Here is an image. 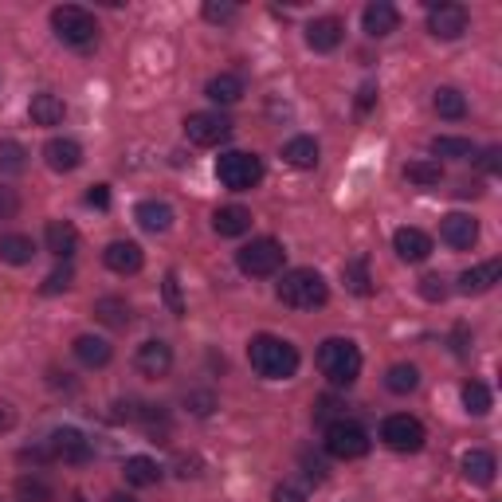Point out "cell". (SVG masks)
I'll list each match as a JSON object with an SVG mask.
<instances>
[{
    "instance_id": "1",
    "label": "cell",
    "mask_w": 502,
    "mask_h": 502,
    "mask_svg": "<svg viewBox=\"0 0 502 502\" xmlns=\"http://www.w3.org/2000/svg\"><path fill=\"white\" fill-rule=\"evenodd\" d=\"M248 361L267 381H291L298 373V349L286 338H275V334H255L248 346Z\"/></svg>"
},
{
    "instance_id": "2",
    "label": "cell",
    "mask_w": 502,
    "mask_h": 502,
    "mask_svg": "<svg viewBox=\"0 0 502 502\" xmlns=\"http://www.w3.org/2000/svg\"><path fill=\"white\" fill-rule=\"evenodd\" d=\"M318 369H322V377L330 384L349 389L361 377V349L349 338H326L318 346Z\"/></svg>"
},
{
    "instance_id": "3",
    "label": "cell",
    "mask_w": 502,
    "mask_h": 502,
    "mask_svg": "<svg viewBox=\"0 0 502 502\" xmlns=\"http://www.w3.org/2000/svg\"><path fill=\"white\" fill-rule=\"evenodd\" d=\"M275 291H279V303H286L291 311H314V306H326V298H330V286L314 267H295V271H286Z\"/></svg>"
},
{
    "instance_id": "4",
    "label": "cell",
    "mask_w": 502,
    "mask_h": 502,
    "mask_svg": "<svg viewBox=\"0 0 502 502\" xmlns=\"http://www.w3.org/2000/svg\"><path fill=\"white\" fill-rule=\"evenodd\" d=\"M51 28H56V36L75 51H91L94 44H99V24H94V16L79 4L51 8Z\"/></svg>"
},
{
    "instance_id": "5",
    "label": "cell",
    "mask_w": 502,
    "mask_h": 502,
    "mask_svg": "<svg viewBox=\"0 0 502 502\" xmlns=\"http://www.w3.org/2000/svg\"><path fill=\"white\" fill-rule=\"evenodd\" d=\"M216 177L224 189L232 192H248L263 181V162L255 154H243V149H232V154L216 157Z\"/></svg>"
},
{
    "instance_id": "6",
    "label": "cell",
    "mask_w": 502,
    "mask_h": 502,
    "mask_svg": "<svg viewBox=\"0 0 502 502\" xmlns=\"http://www.w3.org/2000/svg\"><path fill=\"white\" fill-rule=\"evenodd\" d=\"M283 243L271 240V236H260L251 243H243V248L236 251V263L243 275H251V279H267V275H279L283 267Z\"/></svg>"
},
{
    "instance_id": "7",
    "label": "cell",
    "mask_w": 502,
    "mask_h": 502,
    "mask_svg": "<svg viewBox=\"0 0 502 502\" xmlns=\"http://www.w3.org/2000/svg\"><path fill=\"white\" fill-rule=\"evenodd\" d=\"M326 452L334 459H361L369 452V432L341 416V420L326 424Z\"/></svg>"
},
{
    "instance_id": "8",
    "label": "cell",
    "mask_w": 502,
    "mask_h": 502,
    "mask_svg": "<svg viewBox=\"0 0 502 502\" xmlns=\"http://www.w3.org/2000/svg\"><path fill=\"white\" fill-rule=\"evenodd\" d=\"M381 440L392 447V452H401V455H412V452H420L424 447V424L416 420V416L409 412H397V416H389V420L381 424Z\"/></svg>"
},
{
    "instance_id": "9",
    "label": "cell",
    "mask_w": 502,
    "mask_h": 502,
    "mask_svg": "<svg viewBox=\"0 0 502 502\" xmlns=\"http://www.w3.org/2000/svg\"><path fill=\"white\" fill-rule=\"evenodd\" d=\"M185 134H189V142L192 145H220V142H228L232 137V122L224 119L220 110H197V114H189L185 119Z\"/></svg>"
},
{
    "instance_id": "10",
    "label": "cell",
    "mask_w": 502,
    "mask_h": 502,
    "mask_svg": "<svg viewBox=\"0 0 502 502\" xmlns=\"http://www.w3.org/2000/svg\"><path fill=\"white\" fill-rule=\"evenodd\" d=\"M428 31L436 40H459L467 31V8H459V4H432L428 8Z\"/></svg>"
},
{
    "instance_id": "11",
    "label": "cell",
    "mask_w": 502,
    "mask_h": 502,
    "mask_svg": "<svg viewBox=\"0 0 502 502\" xmlns=\"http://www.w3.org/2000/svg\"><path fill=\"white\" fill-rule=\"evenodd\" d=\"M134 365L137 373H145V377H165L169 369H173V349L165 346V341H142L134 354Z\"/></svg>"
},
{
    "instance_id": "12",
    "label": "cell",
    "mask_w": 502,
    "mask_h": 502,
    "mask_svg": "<svg viewBox=\"0 0 502 502\" xmlns=\"http://www.w3.org/2000/svg\"><path fill=\"white\" fill-rule=\"evenodd\" d=\"M102 263L110 267L114 275H137L142 271V263H145V251L137 248L134 240H114L110 248L102 251Z\"/></svg>"
},
{
    "instance_id": "13",
    "label": "cell",
    "mask_w": 502,
    "mask_h": 502,
    "mask_svg": "<svg viewBox=\"0 0 502 502\" xmlns=\"http://www.w3.org/2000/svg\"><path fill=\"white\" fill-rule=\"evenodd\" d=\"M440 240L447 243V248H471V243L479 240V224L467 216V212H447V216L440 220Z\"/></svg>"
},
{
    "instance_id": "14",
    "label": "cell",
    "mask_w": 502,
    "mask_h": 502,
    "mask_svg": "<svg viewBox=\"0 0 502 502\" xmlns=\"http://www.w3.org/2000/svg\"><path fill=\"white\" fill-rule=\"evenodd\" d=\"M44 162H48V169H56V173H75V169L83 165V145L75 142V137H51L44 145Z\"/></svg>"
},
{
    "instance_id": "15",
    "label": "cell",
    "mask_w": 502,
    "mask_h": 502,
    "mask_svg": "<svg viewBox=\"0 0 502 502\" xmlns=\"http://www.w3.org/2000/svg\"><path fill=\"white\" fill-rule=\"evenodd\" d=\"M397 24H401V13L389 4V0H373L365 13H361V28H365V36H373V40L392 36Z\"/></svg>"
},
{
    "instance_id": "16",
    "label": "cell",
    "mask_w": 502,
    "mask_h": 502,
    "mask_svg": "<svg viewBox=\"0 0 502 502\" xmlns=\"http://www.w3.org/2000/svg\"><path fill=\"white\" fill-rule=\"evenodd\" d=\"M51 455L63 459V463H87L91 459V444L83 440V432H75V428H59V432H51Z\"/></svg>"
},
{
    "instance_id": "17",
    "label": "cell",
    "mask_w": 502,
    "mask_h": 502,
    "mask_svg": "<svg viewBox=\"0 0 502 502\" xmlns=\"http://www.w3.org/2000/svg\"><path fill=\"white\" fill-rule=\"evenodd\" d=\"M392 248L404 263H424L432 255V236L420 228H397V236H392Z\"/></svg>"
},
{
    "instance_id": "18",
    "label": "cell",
    "mask_w": 502,
    "mask_h": 502,
    "mask_svg": "<svg viewBox=\"0 0 502 502\" xmlns=\"http://www.w3.org/2000/svg\"><path fill=\"white\" fill-rule=\"evenodd\" d=\"M341 36H346V28H341L338 16H318L306 24V44L314 51H334L341 44Z\"/></svg>"
},
{
    "instance_id": "19",
    "label": "cell",
    "mask_w": 502,
    "mask_h": 502,
    "mask_svg": "<svg viewBox=\"0 0 502 502\" xmlns=\"http://www.w3.org/2000/svg\"><path fill=\"white\" fill-rule=\"evenodd\" d=\"M498 279H502V263L487 260V263H479V267H471V271L459 275V291L463 295H487Z\"/></svg>"
},
{
    "instance_id": "20",
    "label": "cell",
    "mask_w": 502,
    "mask_h": 502,
    "mask_svg": "<svg viewBox=\"0 0 502 502\" xmlns=\"http://www.w3.org/2000/svg\"><path fill=\"white\" fill-rule=\"evenodd\" d=\"M44 243L56 260H71V255L79 251V232H75L67 220H51L44 228Z\"/></svg>"
},
{
    "instance_id": "21",
    "label": "cell",
    "mask_w": 502,
    "mask_h": 502,
    "mask_svg": "<svg viewBox=\"0 0 502 502\" xmlns=\"http://www.w3.org/2000/svg\"><path fill=\"white\" fill-rule=\"evenodd\" d=\"M459 467H463V479L467 483H475V487H490L495 483V455L490 452H467L463 459H459Z\"/></svg>"
},
{
    "instance_id": "22",
    "label": "cell",
    "mask_w": 502,
    "mask_h": 502,
    "mask_svg": "<svg viewBox=\"0 0 502 502\" xmlns=\"http://www.w3.org/2000/svg\"><path fill=\"white\" fill-rule=\"evenodd\" d=\"M134 220L142 224L145 232H154V236H157V232L173 228V208H169L165 200H142V205L134 208Z\"/></svg>"
},
{
    "instance_id": "23",
    "label": "cell",
    "mask_w": 502,
    "mask_h": 502,
    "mask_svg": "<svg viewBox=\"0 0 502 502\" xmlns=\"http://www.w3.org/2000/svg\"><path fill=\"white\" fill-rule=\"evenodd\" d=\"M122 475H126L130 487H157L162 483V467H157V459H149V455H130L122 463Z\"/></svg>"
},
{
    "instance_id": "24",
    "label": "cell",
    "mask_w": 502,
    "mask_h": 502,
    "mask_svg": "<svg viewBox=\"0 0 502 502\" xmlns=\"http://www.w3.org/2000/svg\"><path fill=\"white\" fill-rule=\"evenodd\" d=\"M71 349H75V357H79L87 369H102L106 361H110V354H114L110 341H106V338H94V334L75 338V346H71Z\"/></svg>"
},
{
    "instance_id": "25",
    "label": "cell",
    "mask_w": 502,
    "mask_h": 502,
    "mask_svg": "<svg viewBox=\"0 0 502 502\" xmlns=\"http://www.w3.org/2000/svg\"><path fill=\"white\" fill-rule=\"evenodd\" d=\"M212 228H216V236H243V232H251V212L240 208V205L216 208V216H212Z\"/></svg>"
},
{
    "instance_id": "26",
    "label": "cell",
    "mask_w": 502,
    "mask_h": 502,
    "mask_svg": "<svg viewBox=\"0 0 502 502\" xmlns=\"http://www.w3.org/2000/svg\"><path fill=\"white\" fill-rule=\"evenodd\" d=\"M28 114H31V122L36 126H59L63 122V114H67V106H63L59 94H36V99L28 102Z\"/></svg>"
},
{
    "instance_id": "27",
    "label": "cell",
    "mask_w": 502,
    "mask_h": 502,
    "mask_svg": "<svg viewBox=\"0 0 502 502\" xmlns=\"http://www.w3.org/2000/svg\"><path fill=\"white\" fill-rule=\"evenodd\" d=\"M341 279H346V291H354L357 298L373 295V275H369V260H365V255H357V260H349L346 267H341Z\"/></svg>"
},
{
    "instance_id": "28",
    "label": "cell",
    "mask_w": 502,
    "mask_h": 502,
    "mask_svg": "<svg viewBox=\"0 0 502 502\" xmlns=\"http://www.w3.org/2000/svg\"><path fill=\"white\" fill-rule=\"evenodd\" d=\"M94 318L106 326H114V330H126L130 326V303L126 298H114V295H106L94 303Z\"/></svg>"
},
{
    "instance_id": "29",
    "label": "cell",
    "mask_w": 502,
    "mask_h": 502,
    "mask_svg": "<svg viewBox=\"0 0 502 502\" xmlns=\"http://www.w3.org/2000/svg\"><path fill=\"white\" fill-rule=\"evenodd\" d=\"M283 162L295 169H314L318 165V142L314 137H291L283 145Z\"/></svg>"
},
{
    "instance_id": "30",
    "label": "cell",
    "mask_w": 502,
    "mask_h": 502,
    "mask_svg": "<svg viewBox=\"0 0 502 502\" xmlns=\"http://www.w3.org/2000/svg\"><path fill=\"white\" fill-rule=\"evenodd\" d=\"M205 94L212 102H220V106H232V102L243 99V79L240 75H216V79H208Z\"/></svg>"
},
{
    "instance_id": "31",
    "label": "cell",
    "mask_w": 502,
    "mask_h": 502,
    "mask_svg": "<svg viewBox=\"0 0 502 502\" xmlns=\"http://www.w3.org/2000/svg\"><path fill=\"white\" fill-rule=\"evenodd\" d=\"M31 255H36V243H31L28 236H20V232H13V236H0V260H4V263L24 267V263H31Z\"/></svg>"
},
{
    "instance_id": "32",
    "label": "cell",
    "mask_w": 502,
    "mask_h": 502,
    "mask_svg": "<svg viewBox=\"0 0 502 502\" xmlns=\"http://www.w3.org/2000/svg\"><path fill=\"white\" fill-rule=\"evenodd\" d=\"M432 106H436V114H440V119H447V122L467 119V99L455 87H440V91H436Z\"/></svg>"
},
{
    "instance_id": "33",
    "label": "cell",
    "mask_w": 502,
    "mask_h": 502,
    "mask_svg": "<svg viewBox=\"0 0 502 502\" xmlns=\"http://www.w3.org/2000/svg\"><path fill=\"white\" fill-rule=\"evenodd\" d=\"M28 169V149L13 142V137H0V177H16Z\"/></svg>"
},
{
    "instance_id": "34",
    "label": "cell",
    "mask_w": 502,
    "mask_h": 502,
    "mask_svg": "<svg viewBox=\"0 0 502 502\" xmlns=\"http://www.w3.org/2000/svg\"><path fill=\"white\" fill-rule=\"evenodd\" d=\"M16 498L20 502H56V487L40 475H20L16 479Z\"/></svg>"
},
{
    "instance_id": "35",
    "label": "cell",
    "mask_w": 502,
    "mask_h": 502,
    "mask_svg": "<svg viewBox=\"0 0 502 502\" xmlns=\"http://www.w3.org/2000/svg\"><path fill=\"white\" fill-rule=\"evenodd\" d=\"M416 384H420V369H416V365H404V361H401V365H392L389 373H384V389H389V392H397V397H404V392H412Z\"/></svg>"
},
{
    "instance_id": "36",
    "label": "cell",
    "mask_w": 502,
    "mask_h": 502,
    "mask_svg": "<svg viewBox=\"0 0 502 502\" xmlns=\"http://www.w3.org/2000/svg\"><path fill=\"white\" fill-rule=\"evenodd\" d=\"M463 404L471 416H487L490 412V389L483 381H467L463 384Z\"/></svg>"
},
{
    "instance_id": "37",
    "label": "cell",
    "mask_w": 502,
    "mask_h": 502,
    "mask_svg": "<svg viewBox=\"0 0 502 502\" xmlns=\"http://www.w3.org/2000/svg\"><path fill=\"white\" fill-rule=\"evenodd\" d=\"M432 154L440 157H475V145L467 137H432Z\"/></svg>"
},
{
    "instance_id": "38",
    "label": "cell",
    "mask_w": 502,
    "mask_h": 502,
    "mask_svg": "<svg viewBox=\"0 0 502 502\" xmlns=\"http://www.w3.org/2000/svg\"><path fill=\"white\" fill-rule=\"evenodd\" d=\"M404 177H409L412 185H440L444 169H440V162H409L404 165Z\"/></svg>"
},
{
    "instance_id": "39",
    "label": "cell",
    "mask_w": 502,
    "mask_h": 502,
    "mask_svg": "<svg viewBox=\"0 0 502 502\" xmlns=\"http://www.w3.org/2000/svg\"><path fill=\"white\" fill-rule=\"evenodd\" d=\"M71 283H75V271H71V267H59V271L48 275L40 291H44V295H59V291H71Z\"/></svg>"
},
{
    "instance_id": "40",
    "label": "cell",
    "mask_w": 502,
    "mask_h": 502,
    "mask_svg": "<svg viewBox=\"0 0 502 502\" xmlns=\"http://www.w3.org/2000/svg\"><path fill=\"white\" fill-rule=\"evenodd\" d=\"M420 298H428V303H444L447 286H444L440 275H424V279H420Z\"/></svg>"
},
{
    "instance_id": "41",
    "label": "cell",
    "mask_w": 502,
    "mask_h": 502,
    "mask_svg": "<svg viewBox=\"0 0 502 502\" xmlns=\"http://www.w3.org/2000/svg\"><path fill=\"white\" fill-rule=\"evenodd\" d=\"M205 20H212V24H228V20H236V4H216V0H208Z\"/></svg>"
},
{
    "instance_id": "42",
    "label": "cell",
    "mask_w": 502,
    "mask_h": 502,
    "mask_svg": "<svg viewBox=\"0 0 502 502\" xmlns=\"http://www.w3.org/2000/svg\"><path fill=\"white\" fill-rule=\"evenodd\" d=\"M275 502H306V495H303L298 487L283 483V487H275Z\"/></svg>"
},
{
    "instance_id": "43",
    "label": "cell",
    "mask_w": 502,
    "mask_h": 502,
    "mask_svg": "<svg viewBox=\"0 0 502 502\" xmlns=\"http://www.w3.org/2000/svg\"><path fill=\"white\" fill-rule=\"evenodd\" d=\"M87 205H91V208H106V205H110V189H106V185H94V189L87 192Z\"/></svg>"
},
{
    "instance_id": "44",
    "label": "cell",
    "mask_w": 502,
    "mask_h": 502,
    "mask_svg": "<svg viewBox=\"0 0 502 502\" xmlns=\"http://www.w3.org/2000/svg\"><path fill=\"white\" fill-rule=\"evenodd\" d=\"M165 298H169V306H173V314L185 311V306H181V295H177V275H165Z\"/></svg>"
},
{
    "instance_id": "45",
    "label": "cell",
    "mask_w": 502,
    "mask_h": 502,
    "mask_svg": "<svg viewBox=\"0 0 502 502\" xmlns=\"http://www.w3.org/2000/svg\"><path fill=\"white\" fill-rule=\"evenodd\" d=\"M4 216H16V197L13 189H0V220Z\"/></svg>"
},
{
    "instance_id": "46",
    "label": "cell",
    "mask_w": 502,
    "mask_h": 502,
    "mask_svg": "<svg viewBox=\"0 0 502 502\" xmlns=\"http://www.w3.org/2000/svg\"><path fill=\"white\" fill-rule=\"evenodd\" d=\"M498 157H502V149H498V145H490V149H487V154H483V157H479V165H483V169H487V173H495V169H498Z\"/></svg>"
},
{
    "instance_id": "47",
    "label": "cell",
    "mask_w": 502,
    "mask_h": 502,
    "mask_svg": "<svg viewBox=\"0 0 502 502\" xmlns=\"http://www.w3.org/2000/svg\"><path fill=\"white\" fill-rule=\"evenodd\" d=\"M373 99H377V87H373V83H365V87H361V99H357V106H361V110H369V106H373Z\"/></svg>"
},
{
    "instance_id": "48",
    "label": "cell",
    "mask_w": 502,
    "mask_h": 502,
    "mask_svg": "<svg viewBox=\"0 0 502 502\" xmlns=\"http://www.w3.org/2000/svg\"><path fill=\"white\" fill-rule=\"evenodd\" d=\"M13 424H16V412L8 409V404H0V432H8Z\"/></svg>"
},
{
    "instance_id": "49",
    "label": "cell",
    "mask_w": 502,
    "mask_h": 502,
    "mask_svg": "<svg viewBox=\"0 0 502 502\" xmlns=\"http://www.w3.org/2000/svg\"><path fill=\"white\" fill-rule=\"evenodd\" d=\"M110 502H134L130 495H110Z\"/></svg>"
},
{
    "instance_id": "50",
    "label": "cell",
    "mask_w": 502,
    "mask_h": 502,
    "mask_svg": "<svg viewBox=\"0 0 502 502\" xmlns=\"http://www.w3.org/2000/svg\"><path fill=\"white\" fill-rule=\"evenodd\" d=\"M71 502H87V498H83V495H71Z\"/></svg>"
}]
</instances>
